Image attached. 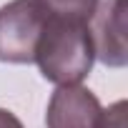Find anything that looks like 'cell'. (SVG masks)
<instances>
[{"mask_svg": "<svg viewBox=\"0 0 128 128\" xmlns=\"http://www.w3.org/2000/svg\"><path fill=\"white\" fill-rule=\"evenodd\" d=\"M33 63H38L43 78L55 86H80L96 63L88 25L45 15Z\"/></svg>", "mask_w": 128, "mask_h": 128, "instance_id": "1", "label": "cell"}, {"mask_svg": "<svg viewBox=\"0 0 128 128\" xmlns=\"http://www.w3.org/2000/svg\"><path fill=\"white\" fill-rule=\"evenodd\" d=\"M45 25V10L38 0H13L0 8V60L25 63L35 60V48Z\"/></svg>", "mask_w": 128, "mask_h": 128, "instance_id": "2", "label": "cell"}, {"mask_svg": "<svg viewBox=\"0 0 128 128\" xmlns=\"http://www.w3.org/2000/svg\"><path fill=\"white\" fill-rule=\"evenodd\" d=\"M96 58L108 68H123L128 63L126 48V0H106L98 5L90 25Z\"/></svg>", "mask_w": 128, "mask_h": 128, "instance_id": "3", "label": "cell"}, {"mask_svg": "<svg viewBox=\"0 0 128 128\" xmlns=\"http://www.w3.org/2000/svg\"><path fill=\"white\" fill-rule=\"evenodd\" d=\"M100 100L83 86H58L48 103V128H98Z\"/></svg>", "mask_w": 128, "mask_h": 128, "instance_id": "4", "label": "cell"}, {"mask_svg": "<svg viewBox=\"0 0 128 128\" xmlns=\"http://www.w3.org/2000/svg\"><path fill=\"white\" fill-rule=\"evenodd\" d=\"M38 3L48 18H63V20L90 25L100 0H38Z\"/></svg>", "mask_w": 128, "mask_h": 128, "instance_id": "5", "label": "cell"}, {"mask_svg": "<svg viewBox=\"0 0 128 128\" xmlns=\"http://www.w3.org/2000/svg\"><path fill=\"white\" fill-rule=\"evenodd\" d=\"M98 128H126V100H118L110 108H106L100 113Z\"/></svg>", "mask_w": 128, "mask_h": 128, "instance_id": "6", "label": "cell"}, {"mask_svg": "<svg viewBox=\"0 0 128 128\" xmlns=\"http://www.w3.org/2000/svg\"><path fill=\"white\" fill-rule=\"evenodd\" d=\"M0 128H23V123H20V118L15 113L0 108Z\"/></svg>", "mask_w": 128, "mask_h": 128, "instance_id": "7", "label": "cell"}]
</instances>
